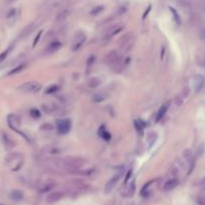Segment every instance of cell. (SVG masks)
<instances>
[{
    "mask_svg": "<svg viewBox=\"0 0 205 205\" xmlns=\"http://www.w3.org/2000/svg\"><path fill=\"white\" fill-rule=\"evenodd\" d=\"M62 162L66 167L77 169L83 165V164L86 162V160L81 158V157H65Z\"/></svg>",
    "mask_w": 205,
    "mask_h": 205,
    "instance_id": "cell-1",
    "label": "cell"
},
{
    "mask_svg": "<svg viewBox=\"0 0 205 205\" xmlns=\"http://www.w3.org/2000/svg\"><path fill=\"white\" fill-rule=\"evenodd\" d=\"M122 59V54L120 51L118 50H111L110 52H108L104 57V62L108 65H113L118 62H120Z\"/></svg>",
    "mask_w": 205,
    "mask_h": 205,
    "instance_id": "cell-2",
    "label": "cell"
},
{
    "mask_svg": "<svg viewBox=\"0 0 205 205\" xmlns=\"http://www.w3.org/2000/svg\"><path fill=\"white\" fill-rule=\"evenodd\" d=\"M42 85L36 81H30V82H26V83H23L19 86V90H21L23 92H27V93H36L38 92Z\"/></svg>",
    "mask_w": 205,
    "mask_h": 205,
    "instance_id": "cell-3",
    "label": "cell"
},
{
    "mask_svg": "<svg viewBox=\"0 0 205 205\" xmlns=\"http://www.w3.org/2000/svg\"><path fill=\"white\" fill-rule=\"evenodd\" d=\"M133 43H134V37H133L132 33H128L122 37L120 41V48L124 52H128L132 48Z\"/></svg>",
    "mask_w": 205,
    "mask_h": 205,
    "instance_id": "cell-4",
    "label": "cell"
},
{
    "mask_svg": "<svg viewBox=\"0 0 205 205\" xmlns=\"http://www.w3.org/2000/svg\"><path fill=\"white\" fill-rule=\"evenodd\" d=\"M56 127L57 131L59 134H67L70 131L71 128V121L69 119H61V120H57L56 122Z\"/></svg>",
    "mask_w": 205,
    "mask_h": 205,
    "instance_id": "cell-5",
    "label": "cell"
},
{
    "mask_svg": "<svg viewBox=\"0 0 205 205\" xmlns=\"http://www.w3.org/2000/svg\"><path fill=\"white\" fill-rule=\"evenodd\" d=\"M191 85L195 93H198L204 86V77L201 74H195L191 78Z\"/></svg>",
    "mask_w": 205,
    "mask_h": 205,
    "instance_id": "cell-6",
    "label": "cell"
},
{
    "mask_svg": "<svg viewBox=\"0 0 205 205\" xmlns=\"http://www.w3.org/2000/svg\"><path fill=\"white\" fill-rule=\"evenodd\" d=\"M7 123L9 125V127L13 129L14 131L16 132H19L18 130V127L21 124V122H20V119L18 116H16L14 114H10L8 115V118H7Z\"/></svg>",
    "mask_w": 205,
    "mask_h": 205,
    "instance_id": "cell-7",
    "label": "cell"
},
{
    "mask_svg": "<svg viewBox=\"0 0 205 205\" xmlns=\"http://www.w3.org/2000/svg\"><path fill=\"white\" fill-rule=\"evenodd\" d=\"M121 177V174H116V175H114L112 178H110L106 183V185H105V193H110L112 190H113V188L116 186V184H117V182L119 181V179H120Z\"/></svg>",
    "mask_w": 205,
    "mask_h": 205,
    "instance_id": "cell-8",
    "label": "cell"
},
{
    "mask_svg": "<svg viewBox=\"0 0 205 205\" xmlns=\"http://www.w3.org/2000/svg\"><path fill=\"white\" fill-rule=\"evenodd\" d=\"M63 197V193L60 192V191H54V192L50 193L48 196L46 197V201L47 203L52 204V203H56L59 200L62 199Z\"/></svg>",
    "mask_w": 205,
    "mask_h": 205,
    "instance_id": "cell-9",
    "label": "cell"
},
{
    "mask_svg": "<svg viewBox=\"0 0 205 205\" xmlns=\"http://www.w3.org/2000/svg\"><path fill=\"white\" fill-rule=\"evenodd\" d=\"M61 47H62V44H61L59 41H53L52 43H50L49 45L46 47L44 52H45V54H53L55 53L56 51L59 50Z\"/></svg>",
    "mask_w": 205,
    "mask_h": 205,
    "instance_id": "cell-10",
    "label": "cell"
},
{
    "mask_svg": "<svg viewBox=\"0 0 205 205\" xmlns=\"http://www.w3.org/2000/svg\"><path fill=\"white\" fill-rule=\"evenodd\" d=\"M178 183H179L178 179H176V178L169 179L168 181H166L165 184H164L163 190L164 191H170V190H172V189L175 188L177 185H178Z\"/></svg>",
    "mask_w": 205,
    "mask_h": 205,
    "instance_id": "cell-11",
    "label": "cell"
},
{
    "mask_svg": "<svg viewBox=\"0 0 205 205\" xmlns=\"http://www.w3.org/2000/svg\"><path fill=\"white\" fill-rule=\"evenodd\" d=\"M98 134H99V136H100L102 139H104L105 141H109V140L111 139V134L106 130V128H105L104 125H102L101 127L99 128Z\"/></svg>",
    "mask_w": 205,
    "mask_h": 205,
    "instance_id": "cell-12",
    "label": "cell"
},
{
    "mask_svg": "<svg viewBox=\"0 0 205 205\" xmlns=\"http://www.w3.org/2000/svg\"><path fill=\"white\" fill-rule=\"evenodd\" d=\"M167 109H168V105H166V104L162 105V106L159 108V110H158V112H157V114H156L155 122H159L160 120H161V119L164 117V115L166 114Z\"/></svg>",
    "mask_w": 205,
    "mask_h": 205,
    "instance_id": "cell-13",
    "label": "cell"
},
{
    "mask_svg": "<svg viewBox=\"0 0 205 205\" xmlns=\"http://www.w3.org/2000/svg\"><path fill=\"white\" fill-rule=\"evenodd\" d=\"M3 141H4V144H5V146H6V148L7 149H11L13 146L15 145V143H14V141H13L12 139H10V137L7 135V134H3Z\"/></svg>",
    "mask_w": 205,
    "mask_h": 205,
    "instance_id": "cell-14",
    "label": "cell"
},
{
    "mask_svg": "<svg viewBox=\"0 0 205 205\" xmlns=\"http://www.w3.org/2000/svg\"><path fill=\"white\" fill-rule=\"evenodd\" d=\"M35 27H36V23H31L30 25H28L21 33V37H26L28 36L29 34H31L33 32V30L35 29Z\"/></svg>",
    "mask_w": 205,
    "mask_h": 205,
    "instance_id": "cell-15",
    "label": "cell"
},
{
    "mask_svg": "<svg viewBox=\"0 0 205 205\" xmlns=\"http://www.w3.org/2000/svg\"><path fill=\"white\" fill-rule=\"evenodd\" d=\"M88 86L91 87V88H95V87H98L99 85L101 84V80L99 79L98 77H92L90 78L89 80H88Z\"/></svg>",
    "mask_w": 205,
    "mask_h": 205,
    "instance_id": "cell-16",
    "label": "cell"
},
{
    "mask_svg": "<svg viewBox=\"0 0 205 205\" xmlns=\"http://www.w3.org/2000/svg\"><path fill=\"white\" fill-rule=\"evenodd\" d=\"M134 192H135V181L133 180V181H131V183L128 185V187H127V189H126V192H125L124 195L130 197V196L133 195V194H134Z\"/></svg>",
    "mask_w": 205,
    "mask_h": 205,
    "instance_id": "cell-17",
    "label": "cell"
},
{
    "mask_svg": "<svg viewBox=\"0 0 205 205\" xmlns=\"http://www.w3.org/2000/svg\"><path fill=\"white\" fill-rule=\"evenodd\" d=\"M11 198L15 201H20V200H22V198H23V193L20 190H17V189L12 190Z\"/></svg>",
    "mask_w": 205,
    "mask_h": 205,
    "instance_id": "cell-18",
    "label": "cell"
},
{
    "mask_svg": "<svg viewBox=\"0 0 205 205\" xmlns=\"http://www.w3.org/2000/svg\"><path fill=\"white\" fill-rule=\"evenodd\" d=\"M145 123L141 121V120H135L134 121V126H135V129L137 130V132L139 133V135H141L143 133V128L145 127Z\"/></svg>",
    "mask_w": 205,
    "mask_h": 205,
    "instance_id": "cell-19",
    "label": "cell"
},
{
    "mask_svg": "<svg viewBox=\"0 0 205 205\" xmlns=\"http://www.w3.org/2000/svg\"><path fill=\"white\" fill-rule=\"evenodd\" d=\"M25 68V64H20V65H18L17 67L13 68L12 70H10L8 72V76H11V75H14V74H17L19 72H21V71Z\"/></svg>",
    "mask_w": 205,
    "mask_h": 205,
    "instance_id": "cell-20",
    "label": "cell"
},
{
    "mask_svg": "<svg viewBox=\"0 0 205 205\" xmlns=\"http://www.w3.org/2000/svg\"><path fill=\"white\" fill-rule=\"evenodd\" d=\"M169 10L172 13V16H173V18H174V21H175L177 24L179 25L180 23H181V18H180V16L178 14V12H177L176 9H174L173 7H169Z\"/></svg>",
    "mask_w": 205,
    "mask_h": 205,
    "instance_id": "cell-21",
    "label": "cell"
},
{
    "mask_svg": "<svg viewBox=\"0 0 205 205\" xmlns=\"http://www.w3.org/2000/svg\"><path fill=\"white\" fill-rule=\"evenodd\" d=\"M84 41H85V35L82 36L80 39H78L77 42H75V44H74L73 47H72V50H73V51H77V50L79 49L82 45H83Z\"/></svg>",
    "mask_w": 205,
    "mask_h": 205,
    "instance_id": "cell-22",
    "label": "cell"
},
{
    "mask_svg": "<svg viewBox=\"0 0 205 205\" xmlns=\"http://www.w3.org/2000/svg\"><path fill=\"white\" fill-rule=\"evenodd\" d=\"M12 48H13V46H10V47H8V48L6 49V50H4V51H3L2 53H0V63H1V62H3V61L5 60V58L7 57V55H8V54H9V52H10V51L12 50Z\"/></svg>",
    "mask_w": 205,
    "mask_h": 205,
    "instance_id": "cell-23",
    "label": "cell"
},
{
    "mask_svg": "<svg viewBox=\"0 0 205 205\" xmlns=\"http://www.w3.org/2000/svg\"><path fill=\"white\" fill-rule=\"evenodd\" d=\"M105 98H106V96H105L104 94H102V93H95L94 94V96H93V101L94 102H101V101H103V100H105Z\"/></svg>",
    "mask_w": 205,
    "mask_h": 205,
    "instance_id": "cell-24",
    "label": "cell"
},
{
    "mask_svg": "<svg viewBox=\"0 0 205 205\" xmlns=\"http://www.w3.org/2000/svg\"><path fill=\"white\" fill-rule=\"evenodd\" d=\"M59 89V87H58V85H50V86L47 88L45 90V94H53L55 93V92Z\"/></svg>",
    "mask_w": 205,
    "mask_h": 205,
    "instance_id": "cell-25",
    "label": "cell"
},
{
    "mask_svg": "<svg viewBox=\"0 0 205 205\" xmlns=\"http://www.w3.org/2000/svg\"><path fill=\"white\" fill-rule=\"evenodd\" d=\"M30 116H31L32 118H34V119H37V118H39L40 116H41V113H40V111L38 110L37 108H32L31 110H30Z\"/></svg>",
    "mask_w": 205,
    "mask_h": 205,
    "instance_id": "cell-26",
    "label": "cell"
},
{
    "mask_svg": "<svg viewBox=\"0 0 205 205\" xmlns=\"http://www.w3.org/2000/svg\"><path fill=\"white\" fill-rule=\"evenodd\" d=\"M103 9H104V6L98 5V6H96V7H95L93 10H92V11L90 12V14H91L92 16H93V15H97V14H99V13H100Z\"/></svg>",
    "mask_w": 205,
    "mask_h": 205,
    "instance_id": "cell-27",
    "label": "cell"
},
{
    "mask_svg": "<svg viewBox=\"0 0 205 205\" xmlns=\"http://www.w3.org/2000/svg\"><path fill=\"white\" fill-rule=\"evenodd\" d=\"M127 9H128V6L127 5H122V6H120L119 7V9L117 10V13L116 14L117 15H122V14H124V13L127 11Z\"/></svg>",
    "mask_w": 205,
    "mask_h": 205,
    "instance_id": "cell-28",
    "label": "cell"
},
{
    "mask_svg": "<svg viewBox=\"0 0 205 205\" xmlns=\"http://www.w3.org/2000/svg\"><path fill=\"white\" fill-rule=\"evenodd\" d=\"M42 30H40V31L38 32V34L35 36V38H34V41H33V47H35L36 46V44L38 43V41L40 40V37H41V35H42Z\"/></svg>",
    "mask_w": 205,
    "mask_h": 205,
    "instance_id": "cell-29",
    "label": "cell"
},
{
    "mask_svg": "<svg viewBox=\"0 0 205 205\" xmlns=\"http://www.w3.org/2000/svg\"><path fill=\"white\" fill-rule=\"evenodd\" d=\"M16 11H17V10H16L15 8H12V9L10 10V11L7 13V15H6V18L9 19V18H11V17H14L15 14H16Z\"/></svg>",
    "mask_w": 205,
    "mask_h": 205,
    "instance_id": "cell-30",
    "label": "cell"
},
{
    "mask_svg": "<svg viewBox=\"0 0 205 205\" xmlns=\"http://www.w3.org/2000/svg\"><path fill=\"white\" fill-rule=\"evenodd\" d=\"M151 9H152V5L150 4V5H148V7L146 8V10H145V12H144V14H143V16H142V19H145L146 17L148 16V14H149V12L151 11Z\"/></svg>",
    "mask_w": 205,
    "mask_h": 205,
    "instance_id": "cell-31",
    "label": "cell"
},
{
    "mask_svg": "<svg viewBox=\"0 0 205 205\" xmlns=\"http://www.w3.org/2000/svg\"><path fill=\"white\" fill-rule=\"evenodd\" d=\"M41 129H49V130H51V129H53V126L49 124V123H47V124L41 125Z\"/></svg>",
    "mask_w": 205,
    "mask_h": 205,
    "instance_id": "cell-32",
    "label": "cell"
},
{
    "mask_svg": "<svg viewBox=\"0 0 205 205\" xmlns=\"http://www.w3.org/2000/svg\"><path fill=\"white\" fill-rule=\"evenodd\" d=\"M94 60H95V56H93V55L90 56L89 59H88V61H87V64L88 65H91V64L94 62Z\"/></svg>",
    "mask_w": 205,
    "mask_h": 205,
    "instance_id": "cell-33",
    "label": "cell"
},
{
    "mask_svg": "<svg viewBox=\"0 0 205 205\" xmlns=\"http://www.w3.org/2000/svg\"><path fill=\"white\" fill-rule=\"evenodd\" d=\"M131 173H132V170H129V171L127 172V176L125 177V183L127 182V181L129 180V178H130V176H131Z\"/></svg>",
    "mask_w": 205,
    "mask_h": 205,
    "instance_id": "cell-34",
    "label": "cell"
},
{
    "mask_svg": "<svg viewBox=\"0 0 205 205\" xmlns=\"http://www.w3.org/2000/svg\"><path fill=\"white\" fill-rule=\"evenodd\" d=\"M15 1H17V0H6V2L7 3H12V2H15Z\"/></svg>",
    "mask_w": 205,
    "mask_h": 205,
    "instance_id": "cell-35",
    "label": "cell"
},
{
    "mask_svg": "<svg viewBox=\"0 0 205 205\" xmlns=\"http://www.w3.org/2000/svg\"><path fill=\"white\" fill-rule=\"evenodd\" d=\"M0 205H4V204H0Z\"/></svg>",
    "mask_w": 205,
    "mask_h": 205,
    "instance_id": "cell-36",
    "label": "cell"
}]
</instances>
